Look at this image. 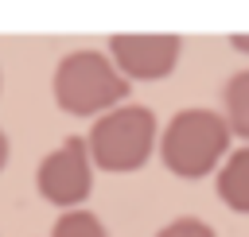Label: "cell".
<instances>
[{
	"mask_svg": "<svg viewBox=\"0 0 249 237\" xmlns=\"http://www.w3.org/2000/svg\"><path fill=\"white\" fill-rule=\"evenodd\" d=\"M128 89L132 85L117 74V66L101 51H70L58 58V66L51 74L54 105L70 117H93L97 120L101 113L124 105Z\"/></svg>",
	"mask_w": 249,
	"mask_h": 237,
	"instance_id": "obj_1",
	"label": "cell"
},
{
	"mask_svg": "<svg viewBox=\"0 0 249 237\" xmlns=\"http://www.w3.org/2000/svg\"><path fill=\"white\" fill-rule=\"evenodd\" d=\"M156 140H160L156 113L148 105H117L93 120V128L86 136V152L97 171L128 175L152 159Z\"/></svg>",
	"mask_w": 249,
	"mask_h": 237,
	"instance_id": "obj_2",
	"label": "cell"
},
{
	"mask_svg": "<svg viewBox=\"0 0 249 237\" xmlns=\"http://www.w3.org/2000/svg\"><path fill=\"white\" fill-rule=\"evenodd\" d=\"M156 148L171 175L202 179L218 167V159H226L230 128H226L222 113H214V109H179L167 120V128L160 132Z\"/></svg>",
	"mask_w": 249,
	"mask_h": 237,
	"instance_id": "obj_3",
	"label": "cell"
},
{
	"mask_svg": "<svg viewBox=\"0 0 249 237\" xmlns=\"http://www.w3.org/2000/svg\"><path fill=\"white\" fill-rule=\"evenodd\" d=\"M35 190L47 206L78 210L93 190V163L86 152V136H66L54 152H47L35 167Z\"/></svg>",
	"mask_w": 249,
	"mask_h": 237,
	"instance_id": "obj_4",
	"label": "cell"
},
{
	"mask_svg": "<svg viewBox=\"0 0 249 237\" xmlns=\"http://www.w3.org/2000/svg\"><path fill=\"white\" fill-rule=\"evenodd\" d=\"M183 39L167 31H117L109 35V62L117 74L132 82H160L179 66Z\"/></svg>",
	"mask_w": 249,
	"mask_h": 237,
	"instance_id": "obj_5",
	"label": "cell"
},
{
	"mask_svg": "<svg viewBox=\"0 0 249 237\" xmlns=\"http://www.w3.org/2000/svg\"><path fill=\"white\" fill-rule=\"evenodd\" d=\"M218 198L230 210L249 214V144L230 152L226 163L218 167Z\"/></svg>",
	"mask_w": 249,
	"mask_h": 237,
	"instance_id": "obj_6",
	"label": "cell"
},
{
	"mask_svg": "<svg viewBox=\"0 0 249 237\" xmlns=\"http://www.w3.org/2000/svg\"><path fill=\"white\" fill-rule=\"evenodd\" d=\"M226 128H230V136H241V140H249V70H237V74H230V82H226Z\"/></svg>",
	"mask_w": 249,
	"mask_h": 237,
	"instance_id": "obj_7",
	"label": "cell"
},
{
	"mask_svg": "<svg viewBox=\"0 0 249 237\" xmlns=\"http://www.w3.org/2000/svg\"><path fill=\"white\" fill-rule=\"evenodd\" d=\"M51 237H109V229H105V221H101L93 210L78 206V210H62V214L54 218Z\"/></svg>",
	"mask_w": 249,
	"mask_h": 237,
	"instance_id": "obj_8",
	"label": "cell"
},
{
	"mask_svg": "<svg viewBox=\"0 0 249 237\" xmlns=\"http://www.w3.org/2000/svg\"><path fill=\"white\" fill-rule=\"evenodd\" d=\"M156 237H214V229L202 218H171L163 229H156Z\"/></svg>",
	"mask_w": 249,
	"mask_h": 237,
	"instance_id": "obj_9",
	"label": "cell"
},
{
	"mask_svg": "<svg viewBox=\"0 0 249 237\" xmlns=\"http://www.w3.org/2000/svg\"><path fill=\"white\" fill-rule=\"evenodd\" d=\"M230 47H237V51L249 54V31H233V35H230Z\"/></svg>",
	"mask_w": 249,
	"mask_h": 237,
	"instance_id": "obj_10",
	"label": "cell"
},
{
	"mask_svg": "<svg viewBox=\"0 0 249 237\" xmlns=\"http://www.w3.org/2000/svg\"><path fill=\"white\" fill-rule=\"evenodd\" d=\"M8 152H12V144H8V132L0 128V171L8 167Z\"/></svg>",
	"mask_w": 249,
	"mask_h": 237,
	"instance_id": "obj_11",
	"label": "cell"
},
{
	"mask_svg": "<svg viewBox=\"0 0 249 237\" xmlns=\"http://www.w3.org/2000/svg\"><path fill=\"white\" fill-rule=\"evenodd\" d=\"M0 85H4V74H0Z\"/></svg>",
	"mask_w": 249,
	"mask_h": 237,
	"instance_id": "obj_12",
	"label": "cell"
}]
</instances>
